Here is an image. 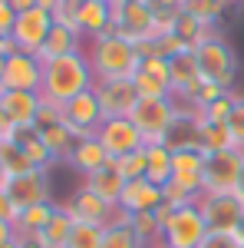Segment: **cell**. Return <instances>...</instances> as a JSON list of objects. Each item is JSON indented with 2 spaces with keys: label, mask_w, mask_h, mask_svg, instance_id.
<instances>
[{
  "label": "cell",
  "mask_w": 244,
  "mask_h": 248,
  "mask_svg": "<svg viewBox=\"0 0 244 248\" xmlns=\"http://www.w3.org/2000/svg\"><path fill=\"white\" fill-rule=\"evenodd\" d=\"M96 139L106 146V153H109V159H113V162H115V159H122V155H129V153L145 149V139H142V133L135 129V123H132L129 116L106 119V123L99 126Z\"/></svg>",
  "instance_id": "cell-8"
},
{
  "label": "cell",
  "mask_w": 244,
  "mask_h": 248,
  "mask_svg": "<svg viewBox=\"0 0 244 248\" xmlns=\"http://www.w3.org/2000/svg\"><path fill=\"white\" fill-rule=\"evenodd\" d=\"M10 7H14L17 14H27V10H37L40 0H10Z\"/></svg>",
  "instance_id": "cell-48"
},
{
  "label": "cell",
  "mask_w": 244,
  "mask_h": 248,
  "mask_svg": "<svg viewBox=\"0 0 244 248\" xmlns=\"http://www.w3.org/2000/svg\"><path fill=\"white\" fill-rule=\"evenodd\" d=\"M53 212H57V202H40V205H30V209H23L17 215V235L23 238H37L40 232L46 229V222L53 218Z\"/></svg>",
  "instance_id": "cell-26"
},
{
  "label": "cell",
  "mask_w": 244,
  "mask_h": 248,
  "mask_svg": "<svg viewBox=\"0 0 244 248\" xmlns=\"http://www.w3.org/2000/svg\"><path fill=\"white\" fill-rule=\"evenodd\" d=\"M205 159H208L205 149H182V153H175V159H172V182H178L182 189L201 195V189H205Z\"/></svg>",
  "instance_id": "cell-17"
},
{
  "label": "cell",
  "mask_w": 244,
  "mask_h": 248,
  "mask_svg": "<svg viewBox=\"0 0 244 248\" xmlns=\"http://www.w3.org/2000/svg\"><path fill=\"white\" fill-rule=\"evenodd\" d=\"M172 33L182 40L188 50H195V46H201V43H205V40L215 33V27H208V23H201V20H195V17H188V14H182V10H178Z\"/></svg>",
  "instance_id": "cell-30"
},
{
  "label": "cell",
  "mask_w": 244,
  "mask_h": 248,
  "mask_svg": "<svg viewBox=\"0 0 244 248\" xmlns=\"http://www.w3.org/2000/svg\"><path fill=\"white\" fill-rule=\"evenodd\" d=\"M102 238H106V229L76 222V229H73V235H70V245L66 248H102Z\"/></svg>",
  "instance_id": "cell-37"
},
{
  "label": "cell",
  "mask_w": 244,
  "mask_h": 248,
  "mask_svg": "<svg viewBox=\"0 0 244 248\" xmlns=\"http://www.w3.org/2000/svg\"><path fill=\"white\" fill-rule=\"evenodd\" d=\"M102 248H145L139 242V235L132 232L129 225V212H115V218L106 225V238H102Z\"/></svg>",
  "instance_id": "cell-29"
},
{
  "label": "cell",
  "mask_w": 244,
  "mask_h": 248,
  "mask_svg": "<svg viewBox=\"0 0 244 248\" xmlns=\"http://www.w3.org/2000/svg\"><path fill=\"white\" fill-rule=\"evenodd\" d=\"M96 86V73L89 66L86 50L83 53H70V57H59L43 63V86L40 96L53 106H66L70 99H76L79 93L93 90Z\"/></svg>",
  "instance_id": "cell-1"
},
{
  "label": "cell",
  "mask_w": 244,
  "mask_h": 248,
  "mask_svg": "<svg viewBox=\"0 0 244 248\" xmlns=\"http://www.w3.org/2000/svg\"><path fill=\"white\" fill-rule=\"evenodd\" d=\"M113 23H115V33L132 40L135 46L162 37L158 20H155V10H152L149 3H142V0H129V3H122L119 10H113Z\"/></svg>",
  "instance_id": "cell-5"
},
{
  "label": "cell",
  "mask_w": 244,
  "mask_h": 248,
  "mask_svg": "<svg viewBox=\"0 0 244 248\" xmlns=\"http://www.w3.org/2000/svg\"><path fill=\"white\" fill-rule=\"evenodd\" d=\"M79 33H83L86 40H96V37H102V33H115L109 0H83V10H79Z\"/></svg>",
  "instance_id": "cell-21"
},
{
  "label": "cell",
  "mask_w": 244,
  "mask_h": 248,
  "mask_svg": "<svg viewBox=\"0 0 244 248\" xmlns=\"http://www.w3.org/2000/svg\"><path fill=\"white\" fill-rule=\"evenodd\" d=\"M115 169L122 172L126 182H132V179H145V172H149V153L139 149V153L122 155V159H115Z\"/></svg>",
  "instance_id": "cell-36"
},
{
  "label": "cell",
  "mask_w": 244,
  "mask_h": 248,
  "mask_svg": "<svg viewBox=\"0 0 244 248\" xmlns=\"http://www.w3.org/2000/svg\"><path fill=\"white\" fill-rule=\"evenodd\" d=\"M40 136H43V142H46V149L53 153V159L57 162H70V155H73L76 149V133L66 126V123H57V126H46V129H40Z\"/></svg>",
  "instance_id": "cell-27"
},
{
  "label": "cell",
  "mask_w": 244,
  "mask_h": 248,
  "mask_svg": "<svg viewBox=\"0 0 244 248\" xmlns=\"http://www.w3.org/2000/svg\"><path fill=\"white\" fill-rule=\"evenodd\" d=\"M175 116H178L175 99L172 96H162V99H139L129 119L135 123V129L142 133L145 146H152V142H165Z\"/></svg>",
  "instance_id": "cell-4"
},
{
  "label": "cell",
  "mask_w": 244,
  "mask_h": 248,
  "mask_svg": "<svg viewBox=\"0 0 244 248\" xmlns=\"http://www.w3.org/2000/svg\"><path fill=\"white\" fill-rule=\"evenodd\" d=\"M79 10H83V0H59L57 10H53V20L63 23V27H76L79 30Z\"/></svg>",
  "instance_id": "cell-40"
},
{
  "label": "cell",
  "mask_w": 244,
  "mask_h": 248,
  "mask_svg": "<svg viewBox=\"0 0 244 248\" xmlns=\"http://www.w3.org/2000/svg\"><path fill=\"white\" fill-rule=\"evenodd\" d=\"M3 70H7V57H0V83H3Z\"/></svg>",
  "instance_id": "cell-53"
},
{
  "label": "cell",
  "mask_w": 244,
  "mask_h": 248,
  "mask_svg": "<svg viewBox=\"0 0 244 248\" xmlns=\"http://www.w3.org/2000/svg\"><path fill=\"white\" fill-rule=\"evenodd\" d=\"M83 33L76 30V27H63V23H53V30H50V37L43 43V50H40L37 57L43 63H50V60H59V57H70V53H83Z\"/></svg>",
  "instance_id": "cell-22"
},
{
  "label": "cell",
  "mask_w": 244,
  "mask_h": 248,
  "mask_svg": "<svg viewBox=\"0 0 244 248\" xmlns=\"http://www.w3.org/2000/svg\"><path fill=\"white\" fill-rule=\"evenodd\" d=\"M201 248H244L238 242V235H228V232H208V238L201 242Z\"/></svg>",
  "instance_id": "cell-44"
},
{
  "label": "cell",
  "mask_w": 244,
  "mask_h": 248,
  "mask_svg": "<svg viewBox=\"0 0 244 248\" xmlns=\"http://www.w3.org/2000/svg\"><path fill=\"white\" fill-rule=\"evenodd\" d=\"M7 182H10V175H7V169H3V162H0V189H7Z\"/></svg>",
  "instance_id": "cell-51"
},
{
  "label": "cell",
  "mask_w": 244,
  "mask_h": 248,
  "mask_svg": "<svg viewBox=\"0 0 244 248\" xmlns=\"http://www.w3.org/2000/svg\"><path fill=\"white\" fill-rule=\"evenodd\" d=\"M225 93H228L225 86H218V83H211V79H205V83L198 86V93L191 96V106H195V109L201 113L205 106H211L215 99H221V96H225Z\"/></svg>",
  "instance_id": "cell-42"
},
{
  "label": "cell",
  "mask_w": 244,
  "mask_h": 248,
  "mask_svg": "<svg viewBox=\"0 0 244 248\" xmlns=\"http://www.w3.org/2000/svg\"><path fill=\"white\" fill-rule=\"evenodd\" d=\"M139 70H145V73H152V77H158V79H165L172 86V77H169V60L165 57H142V66Z\"/></svg>",
  "instance_id": "cell-43"
},
{
  "label": "cell",
  "mask_w": 244,
  "mask_h": 248,
  "mask_svg": "<svg viewBox=\"0 0 244 248\" xmlns=\"http://www.w3.org/2000/svg\"><path fill=\"white\" fill-rule=\"evenodd\" d=\"M152 248H165V245H152Z\"/></svg>",
  "instance_id": "cell-54"
},
{
  "label": "cell",
  "mask_w": 244,
  "mask_h": 248,
  "mask_svg": "<svg viewBox=\"0 0 244 248\" xmlns=\"http://www.w3.org/2000/svg\"><path fill=\"white\" fill-rule=\"evenodd\" d=\"M201 149H205V153L234 149V139H231L228 123H205V119H201Z\"/></svg>",
  "instance_id": "cell-33"
},
{
  "label": "cell",
  "mask_w": 244,
  "mask_h": 248,
  "mask_svg": "<svg viewBox=\"0 0 244 248\" xmlns=\"http://www.w3.org/2000/svg\"><path fill=\"white\" fill-rule=\"evenodd\" d=\"M228 7H231V0H182V14L201 20L208 27H215L218 20L225 17Z\"/></svg>",
  "instance_id": "cell-32"
},
{
  "label": "cell",
  "mask_w": 244,
  "mask_h": 248,
  "mask_svg": "<svg viewBox=\"0 0 244 248\" xmlns=\"http://www.w3.org/2000/svg\"><path fill=\"white\" fill-rule=\"evenodd\" d=\"M0 162H3L7 175H23V172H33V166H30L27 153L20 149L14 139H0Z\"/></svg>",
  "instance_id": "cell-34"
},
{
  "label": "cell",
  "mask_w": 244,
  "mask_h": 248,
  "mask_svg": "<svg viewBox=\"0 0 244 248\" xmlns=\"http://www.w3.org/2000/svg\"><path fill=\"white\" fill-rule=\"evenodd\" d=\"M0 103H3V116L14 126H33L43 106V96L30 90H0Z\"/></svg>",
  "instance_id": "cell-18"
},
{
  "label": "cell",
  "mask_w": 244,
  "mask_h": 248,
  "mask_svg": "<svg viewBox=\"0 0 244 248\" xmlns=\"http://www.w3.org/2000/svg\"><path fill=\"white\" fill-rule=\"evenodd\" d=\"M17 53V43L10 37H0V57H14Z\"/></svg>",
  "instance_id": "cell-49"
},
{
  "label": "cell",
  "mask_w": 244,
  "mask_h": 248,
  "mask_svg": "<svg viewBox=\"0 0 244 248\" xmlns=\"http://www.w3.org/2000/svg\"><path fill=\"white\" fill-rule=\"evenodd\" d=\"M7 195L14 199V205H17L20 212L30 209V205H40V202H53L50 172L46 169H33V172H23V175H10Z\"/></svg>",
  "instance_id": "cell-12"
},
{
  "label": "cell",
  "mask_w": 244,
  "mask_h": 248,
  "mask_svg": "<svg viewBox=\"0 0 244 248\" xmlns=\"http://www.w3.org/2000/svg\"><path fill=\"white\" fill-rule=\"evenodd\" d=\"M63 123L76 133V139L99 133V126L106 123V113H102V106L96 99V90H86V93L76 96V99H70L63 106Z\"/></svg>",
  "instance_id": "cell-11"
},
{
  "label": "cell",
  "mask_w": 244,
  "mask_h": 248,
  "mask_svg": "<svg viewBox=\"0 0 244 248\" xmlns=\"http://www.w3.org/2000/svg\"><path fill=\"white\" fill-rule=\"evenodd\" d=\"M238 90H228L221 99H215L211 106H205L201 109V119L205 123H228V116H231V109H234V103H238Z\"/></svg>",
  "instance_id": "cell-38"
},
{
  "label": "cell",
  "mask_w": 244,
  "mask_h": 248,
  "mask_svg": "<svg viewBox=\"0 0 244 248\" xmlns=\"http://www.w3.org/2000/svg\"><path fill=\"white\" fill-rule=\"evenodd\" d=\"M17 23V10L10 7V0H0V37H10Z\"/></svg>",
  "instance_id": "cell-45"
},
{
  "label": "cell",
  "mask_w": 244,
  "mask_h": 248,
  "mask_svg": "<svg viewBox=\"0 0 244 248\" xmlns=\"http://www.w3.org/2000/svg\"><path fill=\"white\" fill-rule=\"evenodd\" d=\"M228 129H231V139H234V149L244 153V96H238L234 109L228 116Z\"/></svg>",
  "instance_id": "cell-41"
},
{
  "label": "cell",
  "mask_w": 244,
  "mask_h": 248,
  "mask_svg": "<svg viewBox=\"0 0 244 248\" xmlns=\"http://www.w3.org/2000/svg\"><path fill=\"white\" fill-rule=\"evenodd\" d=\"M234 235H238V242L244 245V215H241V225H238V232H234Z\"/></svg>",
  "instance_id": "cell-52"
},
{
  "label": "cell",
  "mask_w": 244,
  "mask_h": 248,
  "mask_svg": "<svg viewBox=\"0 0 244 248\" xmlns=\"http://www.w3.org/2000/svg\"><path fill=\"white\" fill-rule=\"evenodd\" d=\"M231 3H234V0H231Z\"/></svg>",
  "instance_id": "cell-55"
},
{
  "label": "cell",
  "mask_w": 244,
  "mask_h": 248,
  "mask_svg": "<svg viewBox=\"0 0 244 248\" xmlns=\"http://www.w3.org/2000/svg\"><path fill=\"white\" fill-rule=\"evenodd\" d=\"M66 212L73 215V222H83V225H99V229H106L109 222L115 218V205H109L106 199H99L96 192H89L86 186H79V189L63 202Z\"/></svg>",
  "instance_id": "cell-13"
},
{
  "label": "cell",
  "mask_w": 244,
  "mask_h": 248,
  "mask_svg": "<svg viewBox=\"0 0 244 248\" xmlns=\"http://www.w3.org/2000/svg\"><path fill=\"white\" fill-rule=\"evenodd\" d=\"M195 57H198V66H201V77L225 86V90H234V79H238V57L231 50L221 33H211V37L195 46Z\"/></svg>",
  "instance_id": "cell-3"
},
{
  "label": "cell",
  "mask_w": 244,
  "mask_h": 248,
  "mask_svg": "<svg viewBox=\"0 0 244 248\" xmlns=\"http://www.w3.org/2000/svg\"><path fill=\"white\" fill-rule=\"evenodd\" d=\"M43 86V60L33 57V53H14L7 57V70H3V83L0 90H30V93H40Z\"/></svg>",
  "instance_id": "cell-15"
},
{
  "label": "cell",
  "mask_w": 244,
  "mask_h": 248,
  "mask_svg": "<svg viewBox=\"0 0 244 248\" xmlns=\"http://www.w3.org/2000/svg\"><path fill=\"white\" fill-rule=\"evenodd\" d=\"M234 195L244 202V166H241V175H238V186H234Z\"/></svg>",
  "instance_id": "cell-50"
},
{
  "label": "cell",
  "mask_w": 244,
  "mask_h": 248,
  "mask_svg": "<svg viewBox=\"0 0 244 248\" xmlns=\"http://www.w3.org/2000/svg\"><path fill=\"white\" fill-rule=\"evenodd\" d=\"M145 153H149V172H145V179L155 182L158 189H165L172 182V159H175V153L165 142H152V146H145Z\"/></svg>",
  "instance_id": "cell-28"
},
{
  "label": "cell",
  "mask_w": 244,
  "mask_h": 248,
  "mask_svg": "<svg viewBox=\"0 0 244 248\" xmlns=\"http://www.w3.org/2000/svg\"><path fill=\"white\" fill-rule=\"evenodd\" d=\"M53 14H46V10H27V14H17V23H14V33L10 40L17 43L20 53H33L37 57L40 50H43V43L50 37V30H53Z\"/></svg>",
  "instance_id": "cell-10"
},
{
  "label": "cell",
  "mask_w": 244,
  "mask_h": 248,
  "mask_svg": "<svg viewBox=\"0 0 244 248\" xmlns=\"http://www.w3.org/2000/svg\"><path fill=\"white\" fill-rule=\"evenodd\" d=\"M109 162H113V159H109V153H106V146H102L96 136H83V139L76 142V149H73V155H70L66 166H73V169L86 179V175H93V172L106 169Z\"/></svg>",
  "instance_id": "cell-20"
},
{
  "label": "cell",
  "mask_w": 244,
  "mask_h": 248,
  "mask_svg": "<svg viewBox=\"0 0 244 248\" xmlns=\"http://www.w3.org/2000/svg\"><path fill=\"white\" fill-rule=\"evenodd\" d=\"M208 238V222L198 202L195 205H185V209H175V215L165 225V238L162 245L165 248H201V242Z\"/></svg>",
  "instance_id": "cell-6"
},
{
  "label": "cell",
  "mask_w": 244,
  "mask_h": 248,
  "mask_svg": "<svg viewBox=\"0 0 244 248\" xmlns=\"http://www.w3.org/2000/svg\"><path fill=\"white\" fill-rule=\"evenodd\" d=\"M86 57H89V66L96 73V83L99 79H132L142 66V53L132 40L119 37V33H102L96 40H86Z\"/></svg>",
  "instance_id": "cell-2"
},
{
  "label": "cell",
  "mask_w": 244,
  "mask_h": 248,
  "mask_svg": "<svg viewBox=\"0 0 244 248\" xmlns=\"http://www.w3.org/2000/svg\"><path fill=\"white\" fill-rule=\"evenodd\" d=\"M169 77H172V96L191 103V96L198 93V86L205 83L195 50H182V53H175L169 60Z\"/></svg>",
  "instance_id": "cell-16"
},
{
  "label": "cell",
  "mask_w": 244,
  "mask_h": 248,
  "mask_svg": "<svg viewBox=\"0 0 244 248\" xmlns=\"http://www.w3.org/2000/svg\"><path fill=\"white\" fill-rule=\"evenodd\" d=\"M162 199L169 202L172 209H185V205H195L201 195H195V192H188V189H182L178 182H169L165 189H162Z\"/></svg>",
  "instance_id": "cell-39"
},
{
  "label": "cell",
  "mask_w": 244,
  "mask_h": 248,
  "mask_svg": "<svg viewBox=\"0 0 244 248\" xmlns=\"http://www.w3.org/2000/svg\"><path fill=\"white\" fill-rule=\"evenodd\" d=\"M198 209L208 222V232H228L234 235L238 225H241V215H244V202L228 192V195H201L198 199Z\"/></svg>",
  "instance_id": "cell-9"
},
{
  "label": "cell",
  "mask_w": 244,
  "mask_h": 248,
  "mask_svg": "<svg viewBox=\"0 0 244 248\" xmlns=\"http://www.w3.org/2000/svg\"><path fill=\"white\" fill-rule=\"evenodd\" d=\"M73 229H76L73 215L66 212V205H63V202H57V212H53V218L46 222V229L37 235V242L43 248H66V245H70Z\"/></svg>",
  "instance_id": "cell-25"
},
{
  "label": "cell",
  "mask_w": 244,
  "mask_h": 248,
  "mask_svg": "<svg viewBox=\"0 0 244 248\" xmlns=\"http://www.w3.org/2000/svg\"><path fill=\"white\" fill-rule=\"evenodd\" d=\"M10 139L17 142L23 153H27V159H30V166H33V169H46V172H50L53 166H57V159H53L50 149H46V142H43V136H40L37 126H17Z\"/></svg>",
  "instance_id": "cell-23"
},
{
  "label": "cell",
  "mask_w": 244,
  "mask_h": 248,
  "mask_svg": "<svg viewBox=\"0 0 244 248\" xmlns=\"http://www.w3.org/2000/svg\"><path fill=\"white\" fill-rule=\"evenodd\" d=\"M162 202L165 199H162V189L155 182H149V179H132V182H126V189H122L119 209L135 215V212H155Z\"/></svg>",
  "instance_id": "cell-19"
},
{
  "label": "cell",
  "mask_w": 244,
  "mask_h": 248,
  "mask_svg": "<svg viewBox=\"0 0 244 248\" xmlns=\"http://www.w3.org/2000/svg\"><path fill=\"white\" fill-rule=\"evenodd\" d=\"M129 225H132V232L139 235V242H142L145 248L162 245V238H165V225L158 222L155 212H135V215H129Z\"/></svg>",
  "instance_id": "cell-31"
},
{
  "label": "cell",
  "mask_w": 244,
  "mask_h": 248,
  "mask_svg": "<svg viewBox=\"0 0 244 248\" xmlns=\"http://www.w3.org/2000/svg\"><path fill=\"white\" fill-rule=\"evenodd\" d=\"M244 166L241 149H225V153H208L205 159V189L201 195H228L238 186V175Z\"/></svg>",
  "instance_id": "cell-7"
},
{
  "label": "cell",
  "mask_w": 244,
  "mask_h": 248,
  "mask_svg": "<svg viewBox=\"0 0 244 248\" xmlns=\"http://www.w3.org/2000/svg\"><path fill=\"white\" fill-rule=\"evenodd\" d=\"M14 242H17V229H14L10 222H0V248L14 245Z\"/></svg>",
  "instance_id": "cell-47"
},
{
  "label": "cell",
  "mask_w": 244,
  "mask_h": 248,
  "mask_svg": "<svg viewBox=\"0 0 244 248\" xmlns=\"http://www.w3.org/2000/svg\"><path fill=\"white\" fill-rule=\"evenodd\" d=\"M132 83H135V90H139V99H162V96H172L169 83L152 77V73H145V70H139V73L132 77Z\"/></svg>",
  "instance_id": "cell-35"
},
{
  "label": "cell",
  "mask_w": 244,
  "mask_h": 248,
  "mask_svg": "<svg viewBox=\"0 0 244 248\" xmlns=\"http://www.w3.org/2000/svg\"><path fill=\"white\" fill-rule=\"evenodd\" d=\"M17 215H20V209L14 205V199L7 195V189H0V222H10V225H17Z\"/></svg>",
  "instance_id": "cell-46"
},
{
  "label": "cell",
  "mask_w": 244,
  "mask_h": 248,
  "mask_svg": "<svg viewBox=\"0 0 244 248\" xmlns=\"http://www.w3.org/2000/svg\"><path fill=\"white\" fill-rule=\"evenodd\" d=\"M83 186H86L89 192H96L99 199H106L109 205L119 209V199H122V189H126V179H122V172L115 169V162H109L106 169L86 175V179H83Z\"/></svg>",
  "instance_id": "cell-24"
},
{
  "label": "cell",
  "mask_w": 244,
  "mask_h": 248,
  "mask_svg": "<svg viewBox=\"0 0 244 248\" xmlns=\"http://www.w3.org/2000/svg\"><path fill=\"white\" fill-rule=\"evenodd\" d=\"M96 99L102 106L106 119H115V116H132L135 103H139V90L132 79H99L93 86Z\"/></svg>",
  "instance_id": "cell-14"
}]
</instances>
